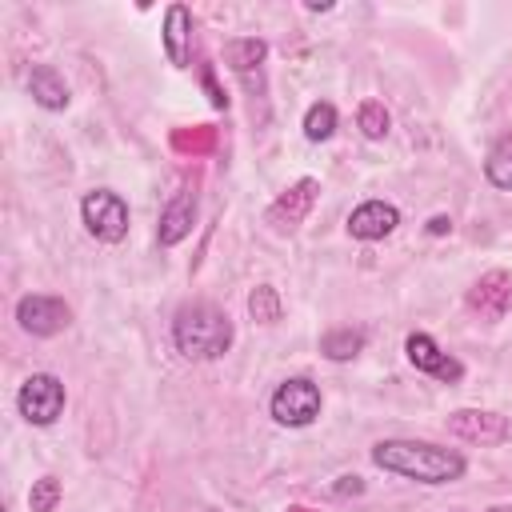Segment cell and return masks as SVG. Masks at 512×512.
Returning a JSON list of instances; mask_svg holds the SVG:
<instances>
[{"label": "cell", "instance_id": "7c38bea8", "mask_svg": "<svg viewBox=\"0 0 512 512\" xmlns=\"http://www.w3.org/2000/svg\"><path fill=\"white\" fill-rule=\"evenodd\" d=\"M192 224H196V192H192V188H180V192L164 204V212H160V228H156L160 248H176V244L192 232Z\"/></svg>", "mask_w": 512, "mask_h": 512}, {"label": "cell", "instance_id": "ffe728a7", "mask_svg": "<svg viewBox=\"0 0 512 512\" xmlns=\"http://www.w3.org/2000/svg\"><path fill=\"white\" fill-rule=\"evenodd\" d=\"M248 312H252V320H260V324H276V320H280V296H276V288H272V284H256V288L248 292Z\"/></svg>", "mask_w": 512, "mask_h": 512}, {"label": "cell", "instance_id": "277c9868", "mask_svg": "<svg viewBox=\"0 0 512 512\" xmlns=\"http://www.w3.org/2000/svg\"><path fill=\"white\" fill-rule=\"evenodd\" d=\"M80 220L84 228L100 240V244H120L128 236V200L112 188H96V192H84L80 200Z\"/></svg>", "mask_w": 512, "mask_h": 512}, {"label": "cell", "instance_id": "ac0fdd59", "mask_svg": "<svg viewBox=\"0 0 512 512\" xmlns=\"http://www.w3.org/2000/svg\"><path fill=\"white\" fill-rule=\"evenodd\" d=\"M356 124H360V132H364L368 140H384L388 128H392V116H388V108H384L380 100H364V104L356 108Z\"/></svg>", "mask_w": 512, "mask_h": 512}, {"label": "cell", "instance_id": "30bf717a", "mask_svg": "<svg viewBox=\"0 0 512 512\" xmlns=\"http://www.w3.org/2000/svg\"><path fill=\"white\" fill-rule=\"evenodd\" d=\"M468 308L480 316V320H504L512 312V276L492 268L484 272L472 288H468Z\"/></svg>", "mask_w": 512, "mask_h": 512}, {"label": "cell", "instance_id": "52a82bcc", "mask_svg": "<svg viewBox=\"0 0 512 512\" xmlns=\"http://www.w3.org/2000/svg\"><path fill=\"white\" fill-rule=\"evenodd\" d=\"M16 320L28 336H56L60 328H68L72 308L60 296H44V292H28L16 300Z\"/></svg>", "mask_w": 512, "mask_h": 512}, {"label": "cell", "instance_id": "9a60e30c", "mask_svg": "<svg viewBox=\"0 0 512 512\" xmlns=\"http://www.w3.org/2000/svg\"><path fill=\"white\" fill-rule=\"evenodd\" d=\"M264 56H268V44H264V40H256V36H236V40H228V44H224V60H228V68H232L240 80H248V76H252V68L260 72Z\"/></svg>", "mask_w": 512, "mask_h": 512}, {"label": "cell", "instance_id": "8992f818", "mask_svg": "<svg viewBox=\"0 0 512 512\" xmlns=\"http://www.w3.org/2000/svg\"><path fill=\"white\" fill-rule=\"evenodd\" d=\"M444 428H448V436L468 440V444H484V448L512 440V420L492 412V408H456L444 420Z\"/></svg>", "mask_w": 512, "mask_h": 512}, {"label": "cell", "instance_id": "d6986e66", "mask_svg": "<svg viewBox=\"0 0 512 512\" xmlns=\"http://www.w3.org/2000/svg\"><path fill=\"white\" fill-rule=\"evenodd\" d=\"M336 132V108L328 104V100H316L308 112H304V136L312 140V144H320V140H328Z\"/></svg>", "mask_w": 512, "mask_h": 512}, {"label": "cell", "instance_id": "e0dca14e", "mask_svg": "<svg viewBox=\"0 0 512 512\" xmlns=\"http://www.w3.org/2000/svg\"><path fill=\"white\" fill-rule=\"evenodd\" d=\"M364 348V332L360 328H336V332H324L320 336V352L328 356V360H352L356 352Z\"/></svg>", "mask_w": 512, "mask_h": 512}, {"label": "cell", "instance_id": "44dd1931", "mask_svg": "<svg viewBox=\"0 0 512 512\" xmlns=\"http://www.w3.org/2000/svg\"><path fill=\"white\" fill-rule=\"evenodd\" d=\"M60 480L56 476H40V480H32V488H28V512H52L56 504H60Z\"/></svg>", "mask_w": 512, "mask_h": 512}, {"label": "cell", "instance_id": "5b68a950", "mask_svg": "<svg viewBox=\"0 0 512 512\" xmlns=\"http://www.w3.org/2000/svg\"><path fill=\"white\" fill-rule=\"evenodd\" d=\"M64 380L56 376V372H32L24 384H20V392H16V408H20V416L32 424V428H48V424H56L60 420V412H64Z\"/></svg>", "mask_w": 512, "mask_h": 512}, {"label": "cell", "instance_id": "7a4b0ae2", "mask_svg": "<svg viewBox=\"0 0 512 512\" xmlns=\"http://www.w3.org/2000/svg\"><path fill=\"white\" fill-rule=\"evenodd\" d=\"M232 320L224 308L208 304V300H192V304H180L176 316H172V344L180 356L188 360H216L232 348Z\"/></svg>", "mask_w": 512, "mask_h": 512}, {"label": "cell", "instance_id": "5bb4252c", "mask_svg": "<svg viewBox=\"0 0 512 512\" xmlns=\"http://www.w3.org/2000/svg\"><path fill=\"white\" fill-rule=\"evenodd\" d=\"M28 92H32V100H36L40 108H48V112H64L68 100H72L64 76H60L52 64H36V68L28 72Z\"/></svg>", "mask_w": 512, "mask_h": 512}, {"label": "cell", "instance_id": "9c48e42d", "mask_svg": "<svg viewBox=\"0 0 512 512\" xmlns=\"http://www.w3.org/2000/svg\"><path fill=\"white\" fill-rule=\"evenodd\" d=\"M404 356H408V364H412L416 372H424V376H432V380L456 384V380L464 376V364H460L456 356H448L428 332H412V336L404 340Z\"/></svg>", "mask_w": 512, "mask_h": 512}, {"label": "cell", "instance_id": "2e32d148", "mask_svg": "<svg viewBox=\"0 0 512 512\" xmlns=\"http://www.w3.org/2000/svg\"><path fill=\"white\" fill-rule=\"evenodd\" d=\"M484 180L500 192H512V132L500 136L484 156Z\"/></svg>", "mask_w": 512, "mask_h": 512}, {"label": "cell", "instance_id": "8fae6325", "mask_svg": "<svg viewBox=\"0 0 512 512\" xmlns=\"http://www.w3.org/2000/svg\"><path fill=\"white\" fill-rule=\"evenodd\" d=\"M396 224H400V212L388 200H364L348 212V236L356 240H384L396 232Z\"/></svg>", "mask_w": 512, "mask_h": 512}, {"label": "cell", "instance_id": "ba28073f", "mask_svg": "<svg viewBox=\"0 0 512 512\" xmlns=\"http://www.w3.org/2000/svg\"><path fill=\"white\" fill-rule=\"evenodd\" d=\"M316 192H320V184H316L312 176H304V180H296L292 188H284V192L268 204V212H264V220L272 224V232H296V228L304 224V216L312 212Z\"/></svg>", "mask_w": 512, "mask_h": 512}, {"label": "cell", "instance_id": "6da1fadb", "mask_svg": "<svg viewBox=\"0 0 512 512\" xmlns=\"http://www.w3.org/2000/svg\"><path fill=\"white\" fill-rule=\"evenodd\" d=\"M372 464L388 476L416 480V484H452L468 472V460L456 448L432 444V440H380L372 444Z\"/></svg>", "mask_w": 512, "mask_h": 512}, {"label": "cell", "instance_id": "4fadbf2b", "mask_svg": "<svg viewBox=\"0 0 512 512\" xmlns=\"http://www.w3.org/2000/svg\"><path fill=\"white\" fill-rule=\"evenodd\" d=\"M164 56L172 68H188V60H192V12H188V4L164 8Z\"/></svg>", "mask_w": 512, "mask_h": 512}, {"label": "cell", "instance_id": "603a6c76", "mask_svg": "<svg viewBox=\"0 0 512 512\" xmlns=\"http://www.w3.org/2000/svg\"><path fill=\"white\" fill-rule=\"evenodd\" d=\"M488 512H512V508H508V504H496V508H488Z\"/></svg>", "mask_w": 512, "mask_h": 512}, {"label": "cell", "instance_id": "7402d4cb", "mask_svg": "<svg viewBox=\"0 0 512 512\" xmlns=\"http://www.w3.org/2000/svg\"><path fill=\"white\" fill-rule=\"evenodd\" d=\"M428 228H432V232H448V228H452V220H448V216H436Z\"/></svg>", "mask_w": 512, "mask_h": 512}, {"label": "cell", "instance_id": "3957f363", "mask_svg": "<svg viewBox=\"0 0 512 512\" xmlns=\"http://www.w3.org/2000/svg\"><path fill=\"white\" fill-rule=\"evenodd\" d=\"M320 408H324V396L308 376H288L284 384H276V392L268 400L272 420L284 428H308L320 416Z\"/></svg>", "mask_w": 512, "mask_h": 512}]
</instances>
